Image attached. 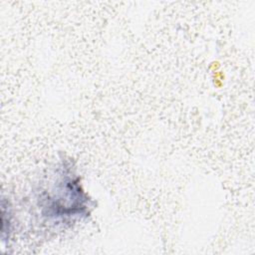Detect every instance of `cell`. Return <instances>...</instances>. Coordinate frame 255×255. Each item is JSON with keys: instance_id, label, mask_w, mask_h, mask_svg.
Returning <instances> with one entry per match:
<instances>
[{"instance_id": "2", "label": "cell", "mask_w": 255, "mask_h": 255, "mask_svg": "<svg viewBox=\"0 0 255 255\" xmlns=\"http://www.w3.org/2000/svg\"><path fill=\"white\" fill-rule=\"evenodd\" d=\"M2 238L5 240L6 238H9L10 232H11V212L10 208L8 206V203L6 204L5 199H2Z\"/></svg>"}, {"instance_id": "1", "label": "cell", "mask_w": 255, "mask_h": 255, "mask_svg": "<svg viewBox=\"0 0 255 255\" xmlns=\"http://www.w3.org/2000/svg\"><path fill=\"white\" fill-rule=\"evenodd\" d=\"M52 185L39 197L41 216L49 223L67 225L90 214L91 199L75 170L64 163Z\"/></svg>"}]
</instances>
